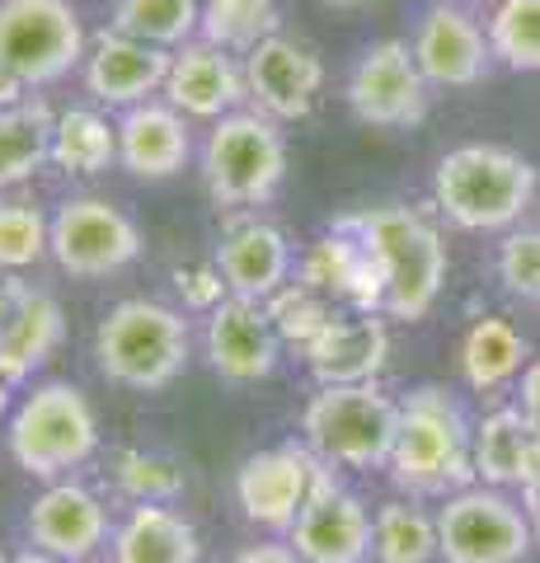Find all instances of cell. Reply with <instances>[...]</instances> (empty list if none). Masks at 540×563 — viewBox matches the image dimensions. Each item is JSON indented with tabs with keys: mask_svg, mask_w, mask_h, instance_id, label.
<instances>
[{
	"mask_svg": "<svg viewBox=\"0 0 540 563\" xmlns=\"http://www.w3.org/2000/svg\"><path fill=\"white\" fill-rule=\"evenodd\" d=\"M399 432V399L376 385H316L301 409V442L329 470H386Z\"/></svg>",
	"mask_w": 540,
	"mask_h": 563,
	"instance_id": "cell-7",
	"label": "cell"
},
{
	"mask_svg": "<svg viewBox=\"0 0 540 563\" xmlns=\"http://www.w3.org/2000/svg\"><path fill=\"white\" fill-rule=\"evenodd\" d=\"M188 161H194V132L174 103L146 99L136 109H123V118H118V165L132 179L165 184L174 174H184Z\"/></svg>",
	"mask_w": 540,
	"mask_h": 563,
	"instance_id": "cell-22",
	"label": "cell"
},
{
	"mask_svg": "<svg viewBox=\"0 0 540 563\" xmlns=\"http://www.w3.org/2000/svg\"><path fill=\"white\" fill-rule=\"evenodd\" d=\"M202 188L221 211H250L277 198L287 179V136L283 122L264 118L258 109H235L202 141L198 155Z\"/></svg>",
	"mask_w": 540,
	"mask_h": 563,
	"instance_id": "cell-6",
	"label": "cell"
},
{
	"mask_svg": "<svg viewBox=\"0 0 540 563\" xmlns=\"http://www.w3.org/2000/svg\"><path fill=\"white\" fill-rule=\"evenodd\" d=\"M372 559L376 563H432L438 559V512L418 498H390L372 517Z\"/></svg>",
	"mask_w": 540,
	"mask_h": 563,
	"instance_id": "cell-29",
	"label": "cell"
},
{
	"mask_svg": "<svg viewBox=\"0 0 540 563\" xmlns=\"http://www.w3.org/2000/svg\"><path fill=\"white\" fill-rule=\"evenodd\" d=\"M0 563H10V554H5V544H0Z\"/></svg>",
	"mask_w": 540,
	"mask_h": 563,
	"instance_id": "cell-47",
	"label": "cell"
},
{
	"mask_svg": "<svg viewBox=\"0 0 540 563\" xmlns=\"http://www.w3.org/2000/svg\"><path fill=\"white\" fill-rule=\"evenodd\" d=\"M409 47H414L418 70H423L428 85H438V90H475L494 70L489 29L470 10L451 5V0H438V5H428L418 14Z\"/></svg>",
	"mask_w": 540,
	"mask_h": 563,
	"instance_id": "cell-13",
	"label": "cell"
},
{
	"mask_svg": "<svg viewBox=\"0 0 540 563\" xmlns=\"http://www.w3.org/2000/svg\"><path fill=\"white\" fill-rule=\"evenodd\" d=\"M498 282L517 301L540 306V231H508L498 244Z\"/></svg>",
	"mask_w": 540,
	"mask_h": 563,
	"instance_id": "cell-37",
	"label": "cell"
},
{
	"mask_svg": "<svg viewBox=\"0 0 540 563\" xmlns=\"http://www.w3.org/2000/svg\"><path fill=\"white\" fill-rule=\"evenodd\" d=\"M264 306H268V320L277 329V339L291 343V347H310L324 333V324L334 320V301H324L320 291L301 287V282H287V287Z\"/></svg>",
	"mask_w": 540,
	"mask_h": 563,
	"instance_id": "cell-36",
	"label": "cell"
},
{
	"mask_svg": "<svg viewBox=\"0 0 540 563\" xmlns=\"http://www.w3.org/2000/svg\"><path fill=\"white\" fill-rule=\"evenodd\" d=\"M536 526L508 488L470 484L438 503V559L442 563H527Z\"/></svg>",
	"mask_w": 540,
	"mask_h": 563,
	"instance_id": "cell-9",
	"label": "cell"
},
{
	"mask_svg": "<svg viewBox=\"0 0 540 563\" xmlns=\"http://www.w3.org/2000/svg\"><path fill=\"white\" fill-rule=\"evenodd\" d=\"M540 192V169L513 146L465 141L432 169V207L470 235L513 231Z\"/></svg>",
	"mask_w": 540,
	"mask_h": 563,
	"instance_id": "cell-3",
	"label": "cell"
},
{
	"mask_svg": "<svg viewBox=\"0 0 540 563\" xmlns=\"http://www.w3.org/2000/svg\"><path fill=\"white\" fill-rule=\"evenodd\" d=\"M316 385H376L390 362L386 314H334L310 347H301Z\"/></svg>",
	"mask_w": 540,
	"mask_h": 563,
	"instance_id": "cell-23",
	"label": "cell"
},
{
	"mask_svg": "<svg viewBox=\"0 0 540 563\" xmlns=\"http://www.w3.org/2000/svg\"><path fill=\"white\" fill-rule=\"evenodd\" d=\"M10 563H62V559H57V554H47V550H33V544H29V550H20Z\"/></svg>",
	"mask_w": 540,
	"mask_h": 563,
	"instance_id": "cell-44",
	"label": "cell"
},
{
	"mask_svg": "<svg viewBox=\"0 0 540 563\" xmlns=\"http://www.w3.org/2000/svg\"><path fill=\"white\" fill-rule=\"evenodd\" d=\"M62 339H66L62 301L52 291L29 287L24 301L14 306V314L0 324V380H10V385L33 380V372H43L52 362Z\"/></svg>",
	"mask_w": 540,
	"mask_h": 563,
	"instance_id": "cell-26",
	"label": "cell"
},
{
	"mask_svg": "<svg viewBox=\"0 0 540 563\" xmlns=\"http://www.w3.org/2000/svg\"><path fill=\"white\" fill-rule=\"evenodd\" d=\"M33 90H24V85L20 80H14V76H5V70H0V109H10V103H24Z\"/></svg>",
	"mask_w": 540,
	"mask_h": 563,
	"instance_id": "cell-42",
	"label": "cell"
},
{
	"mask_svg": "<svg viewBox=\"0 0 540 563\" xmlns=\"http://www.w3.org/2000/svg\"><path fill=\"white\" fill-rule=\"evenodd\" d=\"M24 291H29V282H20V273H0V324L14 314V306L24 301Z\"/></svg>",
	"mask_w": 540,
	"mask_h": 563,
	"instance_id": "cell-41",
	"label": "cell"
},
{
	"mask_svg": "<svg viewBox=\"0 0 540 563\" xmlns=\"http://www.w3.org/2000/svg\"><path fill=\"white\" fill-rule=\"evenodd\" d=\"M245 85H250V103L264 118L301 122L310 118L324 90V62L301 38L273 33L254 52H245Z\"/></svg>",
	"mask_w": 540,
	"mask_h": 563,
	"instance_id": "cell-16",
	"label": "cell"
},
{
	"mask_svg": "<svg viewBox=\"0 0 540 563\" xmlns=\"http://www.w3.org/2000/svg\"><path fill=\"white\" fill-rule=\"evenodd\" d=\"M324 474H329V465L306 442L264 446V451L245 455L235 470V507L258 531L287 536Z\"/></svg>",
	"mask_w": 540,
	"mask_h": 563,
	"instance_id": "cell-12",
	"label": "cell"
},
{
	"mask_svg": "<svg viewBox=\"0 0 540 563\" xmlns=\"http://www.w3.org/2000/svg\"><path fill=\"white\" fill-rule=\"evenodd\" d=\"M5 451L29 479H71L99 451V413L71 380H43L14 404Z\"/></svg>",
	"mask_w": 540,
	"mask_h": 563,
	"instance_id": "cell-5",
	"label": "cell"
},
{
	"mask_svg": "<svg viewBox=\"0 0 540 563\" xmlns=\"http://www.w3.org/2000/svg\"><path fill=\"white\" fill-rule=\"evenodd\" d=\"M24 536L33 550L57 554L62 563H90L99 550H109L113 540V521L103 498L80 484V479H52L43 493L29 503L24 517Z\"/></svg>",
	"mask_w": 540,
	"mask_h": 563,
	"instance_id": "cell-14",
	"label": "cell"
},
{
	"mask_svg": "<svg viewBox=\"0 0 540 563\" xmlns=\"http://www.w3.org/2000/svg\"><path fill=\"white\" fill-rule=\"evenodd\" d=\"M250 99L245 85V57L225 52L207 38H194L174 52L169 76H165V103H174L184 118L221 122Z\"/></svg>",
	"mask_w": 540,
	"mask_h": 563,
	"instance_id": "cell-20",
	"label": "cell"
},
{
	"mask_svg": "<svg viewBox=\"0 0 540 563\" xmlns=\"http://www.w3.org/2000/svg\"><path fill=\"white\" fill-rule=\"evenodd\" d=\"M109 563H202L198 526L174 503H132L113 526Z\"/></svg>",
	"mask_w": 540,
	"mask_h": 563,
	"instance_id": "cell-24",
	"label": "cell"
},
{
	"mask_svg": "<svg viewBox=\"0 0 540 563\" xmlns=\"http://www.w3.org/2000/svg\"><path fill=\"white\" fill-rule=\"evenodd\" d=\"M283 33V10L277 0H202V33L198 38L217 43L235 57L254 52L264 38Z\"/></svg>",
	"mask_w": 540,
	"mask_h": 563,
	"instance_id": "cell-32",
	"label": "cell"
},
{
	"mask_svg": "<svg viewBox=\"0 0 540 563\" xmlns=\"http://www.w3.org/2000/svg\"><path fill=\"white\" fill-rule=\"evenodd\" d=\"M142 244H146L142 225L118 202L95 198V192H71L52 211L47 258L76 282H95V277H113L132 268L142 258Z\"/></svg>",
	"mask_w": 540,
	"mask_h": 563,
	"instance_id": "cell-10",
	"label": "cell"
},
{
	"mask_svg": "<svg viewBox=\"0 0 540 563\" xmlns=\"http://www.w3.org/2000/svg\"><path fill=\"white\" fill-rule=\"evenodd\" d=\"M456 366H461V380L470 390L489 395V390H503L508 380H521V372L531 366V343H527V333L513 320H503V314H480V320L465 329Z\"/></svg>",
	"mask_w": 540,
	"mask_h": 563,
	"instance_id": "cell-27",
	"label": "cell"
},
{
	"mask_svg": "<svg viewBox=\"0 0 540 563\" xmlns=\"http://www.w3.org/2000/svg\"><path fill=\"white\" fill-rule=\"evenodd\" d=\"M174 291H179L184 310H198V314H212L225 296H231L217 258L212 263H179V268H174Z\"/></svg>",
	"mask_w": 540,
	"mask_h": 563,
	"instance_id": "cell-38",
	"label": "cell"
},
{
	"mask_svg": "<svg viewBox=\"0 0 540 563\" xmlns=\"http://www.w3.org/2000/svg\"><path fill=\"white\" fill-rule=\"evenodd\" d=\"M343 99L353 109V118L367 122V128L405 132L428 118L432 85L418 70L414 47L405 38H381L372 47H362V57L348 70Z\"/></svg>",
	"mask_w": 540,
	"mask_h": 563,
	"instance_id": "cell-11",
	"label": "cell"
},
{
	"mask_svg": "<svg viewBox=\"0 0 540 563\" xmlns=\"http://www.w3.org/2000/svg\"><path fill=\"white\" fill-rule=\"evenodd\" d=\"M10 390H14V385H10V380H0V422L14 413V409H10Z\"/></svg>",
	"mask_w": 540,
	"mask_h": 563,
	"instance_id": "cell-45",
	"label": "cell"
},
{
	"mask_svg": "<svg viewBox=\"0 0 540 563\" xmlns=\"http://www.w3.org/2000/svg\"><path fill=\"white\" fill-rule=\"evenodd\" d=\"M291 282L320 291L324 301H339L353 314H386V277H381L376 258L362 250L357 235L339 231V225H329L320 240L306 244Z\"/></svg>",
	"mask_w": 540,
	"mask_h": 563,
	"instance_id": "cell-19",
	"label": "cell"
},
{
	"mask_svg": "<svg viewBox=\"0 0 540 563\" xmlns=\"http://www.w3.org/2000/svg\"><path fill=\"white\" fill-rule=\"evenodd\" d=\"M320 5H329V10H362V5H372V0H320Z\"/></svg>",
	"mask_w": 540,
	"mask_h": 563,
	"instance_id": "cell-46",
	"label": "cell"
},
{
	"mask_svg": "<svg viewBox=\"0 0 540 563\" xmlns=\"http://www.w3.org/2000/svg\"><path fill=\"white\" fill-rule=\"evenodd\" d=\"M109 29L165 52H179L202 33V0H113Z\"/></svg>",
	"mask_w": 540,
	"mask_h": 563,
	"instance_id": "cell-31",
	"label": "cell"
},
{
	"mask_svg": "<svg viewBox=\"0 0 540 563\" xmlns=\"http://www.w3.org/2000/svg\"><path fill=\"white\" fill-rule=\"evenodd\" d=\"M202 357L212 376L225 385H258L277 372L283 357V339L268 320L264 301H245V296H225V301L207 314L202 329Z\"/></svg>",
	"mask_w": 540,
	"mask_h": 563,
	"instance_id": "cell-15",
	"label": "cell"
},
{
	"mask_svg": "<svg viewBox=\"0 0 540 563\" xmlns=\"http://www.w3.org/2000/svg\"><path fill=\"white\" fill-rule=\"evenodd\" d=\"M85 24L76 0H0V70L24 90H47L85 66Z\"/></svg>",
	"mask_w": 540,
	"mask_h": 563,
	"instance_id": "cell-8",
	"label": "cell"
},
{
	"mask_svg": "<svg viewBox=\"0 0 540 563\" xmlns=\"http://www.w3.org/2000/svg\"><path fill=\"white\" fill-rule=\"evenodd\" d=\"M517 409L527 413V422L540 432V357H531V366L521 372V385H517Z\"/></svg>",
	"mask_w": 540,
	"mask_h": 563,
	"instance_id": "cell-40",
	"label": "cell"
},
{
	"mask_svg": "<svg viewBox=\"0 0 540 563\" xmlns=\"http://www.w3.org/2000/svg\"><path fill=\"white\" fill-rule=\"evenodd\" d=\"M174 52L128 38L118 29H103L90 38V52H85L80 80L90 90L95 103L103 109H136L151 95H165V76H169Z\"/></svg>",
	"mask_w": 540,
	"mask_h": 563,
	"instance_id": "cell-18",
	"label": "cell"
},
{
	"mask_svg": "<svg viewBox=\"0 0 540 563\" xmlns=\"http://www.w3.org/2000/svg\"><path fill=\"white\" fill-rule=\"evenodd\" d=\"M194 329L174 306L128 296L95 324V366L103 380L136 395L169 390L188 372Z\"/></svg>",
	"mask_w": 540,
	"mask_h": 563,
	"instance_id": "cell-4",
	"label": "cell"
},
{
	"mask_svg": "<svg viewBox=\"0 0 540 563\" xmlns=\"http://www.w3.org/2000/svg\"><path fill=\"white\" fill-rule=\"evenodd\" d=\"M329 225L357 235L362 250L376 258L381 277H386V320H399V324L428 320L451 268L447 240L428 211L405 202H376L362 211H343Z\"/></svg>",
	"mask_w": 540,
	"mask_h": 563,
	"instance_id": "cell-1",
	"label": "cell"
},
{
	"mask_svg": "<svg viewBox=\"0 0 540 563\" xmlns=\"http://www.w3.org/2000/svg\"><path fill=\"white\" fill-rule=\"evenodd\" d=\"M52 165L71 179H95L109 165H118V122L99 109H66L57 113L52 132Z\"/></svg>",
	"mask_w": 540,
	"mask_h": 563,
	"instance_id": "cell-30",
	"label": "cell"
},
{
	"mask_svg": "<svg viewBox=\"0 0 540 563\" xmlns=\"http://www.w3.org/2000/svg\"><path fill=\"white\" fill-rule=\"evenodd\" d=\"M52 217L24 198H0V273H24L47 258Z\"/></svg>",
	"mask_w": 540,
	"mask_h": 563,
	"instance_id": "cell-35",
	"label": "cell"
},
{
	"mask_svg": "<svg viewBox=\"0 0 540 563\" xmlns=\"http://www.w3.org/2000/svg\"><path fill=\"white\" fill-rule=\"evenodd\" d=\"M52 132L57 113L47 99H24L0 109V192L29 184L43 165H52Z\"/></svg>",
	"mask_w": 540,
	"mask_h": 563,
	"instance_id": "cell-28",
	"label": "cell"
},
{
	"mask_svg": "<svg viewBox=\"0 0 540 563\" xmlns=\"http://www.w3.org/2000/svg\"><path fill=\"white\" fill-rule=\"evenodd\" d=\"M217 268L225 277V287H231V296L273 301L296 277V250L273 221L231 217L217 240Z\"/></svg>",
	"mask_w": 540,
	"mask_h": 563,
	"instance_id": "cell-21",
	"label": "cell"
},
{
	"mask_svg": "<svg viewBox=\"0 0 540 563\" xmlns=\"http://www.w3.org/2000/svg\"><path fill=\"white\" fill-rule=\"evenodd\" d=\"M287 544L306 563H367L372 559V512L357 493H348L334 470L324 474L287 531Z\"/></svg>",
	"mask_w": 540,
	"mask_h": 563,
	"instance_id": "cell-17",
	"label": "cell"
},
{
	"mask_svg": "<svg viewBox=\"0 0 540 563\" xmlns=\"http://www.w3.org/2000/svg\"><path fill=\"white\" fill-rule=\"evenodd\" d=\"M484 29L494 62L508 70H540V0H498Z\"/></svg>",
	"mask_w": 540,
	"mask_h": 563,
	"instance_id": "cell-34",
	"label": "cell"
},
{
	"mask_svg": "<svg viewBox=\"0 0 540 563\" xmlns=\"http://www.w3.org/2000/svg\"><path fill=\"white\" fill-rule=\"evenodd\" d=\"M540 474V432L517 404L489 409L475 422V479L489 488H527Z\"/></svg>",
	"mask_w": 540,
	"mask_h": 563,
	"instance_id": "cell-25",
	"label": "cell"
},
{
	"mask_svg": "<svg viewBox=\"0 0 540 563\" xmlns=\"http://www.w3.org/2000/svg\"><path fill=\"white\" fill-rule=\"evenodd\" d=\"M390 484L405 498H451L475 479V422L465 418L456 395L442 385H418L399 399V432L390 451Z\"/></svg>",
	"mask_w": 540,
	"mask_h": 563,
	"instance_id": "cell-2",
	"label": "cell"
},
{
	"mask_svg": "<svg viewBox=\"0 0 540 563\" xmlns=\"http://www.w3.org/2000/svg\"><path fill=\"white\" fill-rule=\"evenodd\" d=\"M113 488L128 503H179L184 498V465L165 451H146V446H123L113 451Z\"/></svg>",
	"mask_w": 540,
	"mask_h": 563,
	"instance_id": "cell-33",
	"label": "cell"
},
{
	"mask_svg": "<svg viewBox=\"0 0 540 563\" xmlns=\"http://www.w3.org/2000/svg\"><path fill=\"white\" fill-rule=\"evenodd\" d=\"M225 563H306V559L296 554L287 540H283V544H277V540H264V544H245V550H235Z\"/></svg>",
	"mask_w": 540,
	"mask_h": 563,
	"instance_id": "cell-39",
	"label": "cell"
},
{
	"mask_svg": "<svg viewBox=\"0 0 540 563\" xmlns=\"http://www.w3.org/2000/svg\"><path fill=\"white\" fill-rule=\"evenodd\" d=\"M521 507H527V517H531V526H536V536H540V474L536 479L521 488Z\"/></svg>",
	"mask_w": 540,
	"mask_h": 563,
	"instance_id": "cell-43",
	"label": "cell"
}]
</instances>
